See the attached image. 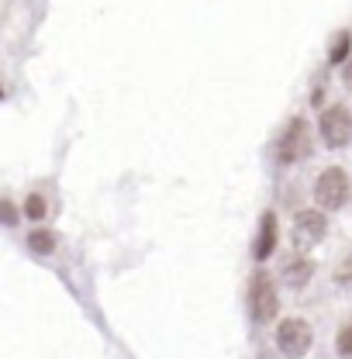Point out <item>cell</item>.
<instances>
[{
  "label": "cell",
  "mask_w": 352,
  "mask_h": 359,
  "mask_svg": "<svg viewBox=\"0 0 352 359\" xmlns=\"http://www.w3.org/2000/svg\"><path fill=\"white\" fill-rule=\"evenodd\" d=\"M249 311L256 321H273L280 311V301H276V287H273V276L269 273H256L252 283H249Z\"/></svg>",
  "instance_id": "3"
},
{
  "label": "cell",
  "mask_w": 352,
  "mask_h": 359,
  "mask_svg": "<svg viewBox=\"0 0 352 359\" xmlns=\"http://www.w3.org/2000/svg\"><path fill=\"white\" fill-rule=\"evenodd\" d=\"M273 249H276V218L273 215H263V222H259V238H256V259H266V256H273Z\"/></svg>",
  "instance_id": "7"
},
{
  "label": "cell",
  "mask_w": 352,
  "mask_h": 359,
  "mask_svg": "<svg viewBox=\"0 0 352 359\" xmlns=\"http://www.w3.org/2000/svg\"><path fill=\"white\" fill-rule=\"evenodd\" d=\"M339 353L346 359H352V325H346V328L339 332Z\"/></svg>",
  "instance_id": "11"
},
{
  "label": "cell",
  "mask_w": 352,
  "mask_h": 359,
  "mask_svg": "<svg viewBox=\"0 0 352 359\" xmlns=\"http://www.w3.org/2000/svg\"><path fill=\"white\" fill-rule=\"evenodd\" d=\"M0 222L4 224L18 222V211H14V204H11V201H0Z\"/></svg>",
  "instance_id": "13"
},
{
  "label": "cell",
  "mask_w": 352,
  "mask_h": 359,
  "mask_svg": "<svg viewBox=\"0 0 352 359\" xmlns=\"http://www.w3.org/2000/svg\"><path fill=\"white\" fill-rule=\"evenodd\" d=\"M308 152H311L308 125H304L301 118H294V121L287 125V132L280 135V142H276V156H280V163H297V159H304Z\"/></svg>",
  "instance_id": "4"
},
{
  "label": "cell",
  "mask_w": 352,
  "mask_h": 359,
  "mask_svg": "<svg viewBox=\"0 0 352 359\" xmlns=\"http://www.w3.org/2000/svg\"><path fill=\"white\" fill-rule=\"evenodd\" d=\"M25 215H28V218H35V222L45 218V201L39 197V194H32V197L25 201Z\"/></svg>",
  "instance_id": "10"
},
{
  "label": "cell",
  "mask_w": 352,
  "mask_h": 359,
  "mask_svg": "<svg viewBox=\"0 0 352 359\" xmlns=\"http://www.w3.org/2000/svg\"><path fill=\"white\" fill-rule=\"evenodd\" d=\"M321 238H325V218H321V211H301L297 222H294V242H297V249H311Z\"/></svg>",
  "instance_id": "6"
},
{
  "label": "cell",
  "mask_w": 352,
  "mask_h": 359,
  "mask_svg": "<svg viewBox=\"0 0 352 359\" xmlns=\"http://www.w3.org/2000/svg\"><path fill=\"white\" fill-rule=\"evenodd\" d=\"M28 245H32L35 252L48 256V252L55 249V235H52V231H45V228H39V231H32V235H28Z\"/></svg>",
  "instance_id": "9"
},
{
  "label": "cell",
  "mask_w": 352,
  "mask_h": 359,
  "mask_svg": "<svg viewBox=\"0 0 352 359\" xmlns=\"http://www.w3.org/2000/svg\"><path fill=\"white\" fill-rule=\"evenodd\" d=\"M311 342H314V332H311V325L304 318H287V321H280V328H276V346H280V353L287 359H301L311 349Z\"/></svg>",
  "instance_id": "1"
},
{
  "label": "cell",
  "mask_w": 352,
  "mask_h": 359,
  "mask_svg": "<svg viewBox=\"0 0 352 359\" xmlns=\"http://www.w3.org/2000/svg\"><path fill=\"white\" fill-rule=\"evenodd\" d=\"M321 138L328 149H339L352 138V114L346 107H328L321 114Z\"/></svg>",
  "instance_id": "5"
},
{
  "label": "cell",
  "mask_w": 352,
  "mask_h": 359,
  "mask_svg": "<svg viewBox=\"0 0 352 359\" xmlns=\"http://www.w3.org/2000/svg\"><path fill=\"white\" fill-rule=\"evenodd\" d=\"M287 283H294V287H301V283H308L311 280V263L308 259H290V266H287Z\"/></svg>",
  "instance_id": "8"
},
{
  "label": "cell",
  "mask_w": 352,
  "mask_h": 359,
  "mask_svg": "<svg viewBox=\"0 0 352 359\" xmlns=\"http://www.w3.org/2000/svg\"><path fill=\"white\" fill-rule=\"evenodd\" d=\"M314 201H318V208H325V211H339V208H346V201H349V177L342 173V170H325L318 183H314Z\"/></svg>",
  "instance_id": "2"
},
{
  "label": "cell",
  "mask_w": 352,
  "mask_h": 359,
  "mask_svg": "<svg viewBox=\"0 0 352 359\" xmlns=\"http://www.w3.org/2000/svg\"><path fill=\"white\" fill-rule=\"evenodd\" d=\"M342 80H346V87L352 90V59H349V66H346V73H342Z\"/></svg>",
  "instance_id": "14"
},
{
  "label": "cell",
  "mask_w": 352,
  "mask_h": 359,
  "mask_svg": "<svg viewBox=\"0 0 352 359\" xmlns=\"http://www.w3.org/2000/svg\"><path fill=\"white\" fill-rule=\"evenodd\" d=\"M346 52H349V35H339V39H335V48L328 52V59H332V62H339Z\"/></svg>",
  "instance_id": "12"
}]
</instances>
